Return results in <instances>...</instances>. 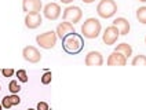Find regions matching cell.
I'll use <instances>...</instances> for the list:
<instances>
[{
  "label": "cell",
  "mask_w": 146,
  "mask_h": 110,
  "mask_svg": "<svg viewBox=\"0 0 146 110\" xmlns=\"http://www.w3.org/2000/svg\"><path fill=\"white\" fill-rule=\"evenodd\" d=\"M43 22V18H41L40 13H31V14H26L25 15V26L28 29H36L39 28Z\"/></svg>",
  "instance_id": "cell-10"
},
{
  "label": "cell",
  "mask_w": 146,
  "mask_h": 110,
  "mask_svg": "<svg viewBox=\"0 0 146 110\" xmlns=\"http://www.w3.org/2000/svg\"><path fill=\"white\" fill-rule=\"evenodd\" d=\"M22 56H24L25 61H28L29 63H37L41 61L40 51L33 46H26L22 50Z\"/></svg>",
  "instance_id": "cell-6"
},
{
  "label": "cell",
  "mask_w": 146,
  "mask_h": 110,
  "mask_svg": "<svg viewBox=\"0 0 146 110\" xmlns=\"http://www.w3.org/2000/svg\"><path fill=\"white\" fill-rule=\"evenodd\" d=\"M43 14L48 21H57L61 15V7L57 3H48L43 8Z\"/></svg>",
  "instance_id": "cell-8"
},
{
  "label": "cell",
  "mask_w": 146,
  "mask_h": 110,
  "mask_svg": "<svg viewBox=\"0 0 146 110\" xmlns=\"http://www.w3.org/2000/svg\"><path fill=\"white\" fill-rule=\"evenodd\" d=\"M112 25L117 28V30H119V33H120V36H125V34L130 33L131 25H130V22H128L125 18H123V17H119V18L113 19Z\"/></svg>",
  "instance_id": "cell-13"
},
{
  "label": "cell",
  "mask_w": 146,
  "mask_h": 110,
  "mask_svg": "<svg viewBox=\"0 0 146 110\" xmlns=\"http://www.w3.org/2000/svg\"><path fill=\"white\" fill-rule=\"evenodd\" d=\"M0 73H1V69H0Z\"/></svg>",
  "instance_id": "cell-33"
},
{
  "label": "cell",
  "mask_w": 146,
  "mask_h": 110,
  "mask_svg": "<svg viewBox=\"0 0 146 110\" xmlns=\"http://www.w3.org/2000/svg\"><path fill=\"white\" fill-rule=\"evenodd\" d=\"M26 110H36V109H31V107H29V109H26Z\"/></svg>",
  "instance_id": "cell-29"
},
{
  "label": "cell",
  "mask_w": 146,
  "mask_h": 110,
  "mask_svg": "<svg viewBox=\"0 0 146 110\" xmlns=\"http://www.w3.org/2000/svg\"><path fill=\"white\" fill-rule=\"evenodd\" d=\"M106 63H108L109 66H125V65H127V58L123 54H120V52L113 51L112 54L108 56Z\"/></svg>",
  "instance_id": "cell-12"
},
{
  "label": "cell",
  "mask_w": 146,
  "mask_h": 110,
  "mask_svg": "<svg viewBox=\"0 0 146 110\" xmlns=\"http://www.w3.org/2000/svg\"><path fill=\"white\" fill-rule=\"evenodd\" d=\"M36 110H50V107H48V105H47L46 102H39L37 103Z\"/></svg>",
  "instance_id": "cell-24"
},
{
  "label": "cell",
  "mask_w": 146,
  "mask_h": 110,
  "mask_svg": "<svg viewBox=\"0 0 146 110\" xmlns=\"http://www.w3.org/2000/svg\"><path fill=\"white\" fill-rule=\"evenodd\" d=\"M1 106H3V109H10V107L13 106V103L10 101V96H4V98L1 99Z\"/></svg>",
  "instance_id": "cell-23"
},
{
  "label": "cell",
  "mask_w": 146,
  "mask_h": 110,
  "mask_svg": "<svg viewBox=\"0 0 146 110\" xmlns=\"http://www.w3.org/2000/svg\"><path fill=\"white\" fill-rule=\"evenodd\" d=\"M145 44H146V37H145Z\"/></svg>",
  "instance_id": "cell-30"
},
{
  "label": "cell",
  "mask_w": 146,
  "mask_h": 110,
  "mask_svg": "<svg viewBox=\"0 0 146 110\" xmlns=\"http://www.w3.org/2000/svg\"><path fill=\"white\" fill-rule=\"evenodd\" d=\"M57 36L58 39H64L65 36H68V34H70V33H74V26H73V24H70V22H66V21H64V22H61V24L57 26Z\"/></svg>",
  "instance_id": "cell-14"
},
{
  "label": "cell",
  "mask_w": 146,
  "mask_h": 110,
  "mask_svg": "<svg viewBox=\"0 0 146 110\" xmlns=\"http://www.w3.org/2000/svg\"><path fill=\"white\" fill-rule=\"evenodd\" d=\"M119 37H120V33L117 30V28L113 26V25L108 26L105 29V32L102 33V40H104V43L106 46H113Z\"/></svg>",
  "instance_id": "cell-7"
},
{
  "label": "cell",
  "mask_w": 146,
  "mask_h": 110,
  "mask_svg": "<svg viewBox=\"0 0 146 110\" xmlns=\"http://www.w3.org/2000/svg\"><path fill=\"white\" fill-rule=\"evenodd\" d=\"M1 74L4 76V77H13L14 74H15V70L14 69H11V68H6V69H1Z\"/></svg>",
  "instance_id": "cell-22"
},
{
  "label": "cell",
  "mask_w": 146,
  "mask_h": 110,
  "mask_svg": "<svg viewBox=\"0 0 146 110\" xmlns=\"http://www.w3.org/2000/svg\"><path fill=\"white\" fill-rule=\"evenodd\" d=\"M41 8H43L41 0H22V10L25 14L40 13Z\"/></svg>",
  "instance_id": "cell-9"
},
{
  "label": "cell",
  "mask_w": 146,
  "mask_h": 110,
  "mask_svg": "<svg viewBox=\"0 0 146 110\" xmlns=\"http://www.w3.org/2000/svg\"><path fill=\"white\" fill-rule=\"evenodd\" d=\"M8 96H10V101L13 103V106H18L21 103V98L18 96V94H11V95H8Z\"/></svg>",
  "instance_id": "cell-21"
},
{
  "label": "cell",
  "mask_w": 146,
  "mask_h": 110,
  "mask_svg": "<svg viewBox=\"0 0 146 110\" xmlns=\"http://www.w3.org/2000/svg\"><path fill=\"white\" fill-rule=\"evenodd\" d=\"M4 110H10V109H4Z\"/></svg>",
  "instance_id": "cell-32"
},
{
  "label": "cell",
  "mask_w": 146,
  "mask_h": 110,
  "mask_svg": "<svg viewBox=\"0 0 146 110\" xmlns=\"http://www.w3.org/2000/svg\"><path fill=\"white\" fill-rule=\"evenodd\" d=\"M61 3H64V4H70V3H73V0H61Z\"/></svg>",
  "instance_id": "cell-25"
},
{
  "label": "cell",
  "mask_w": 146,
  "mask_h": 110,
  "mask_svg": "<svg viewBox=\"0 0 146 110\" xmlns=\"http://www.w3.org/2000/svg\"><path fill=\"white\" fill-rule=\"evenodd\" d=\"M0 91H1V85H0Z\"/></svg>",
  "instance_id": "cell-31"
},
{
  "label": "cell",
  "mask_w": 146,
  "mask_h": 110,
  "mask_svg": "<svg viewBox=\"0 0 146 110\" xmlns=\"http://www.w3.org/2000/svg\"><path fill=\"white\" fill-rule=\"evenodd\" d=\"M84 62L87 66H102L104 65V56L99 51H90L86 55Z\"/></svg>",
  "instance_id": "cell-11"
},
{
  "label": "cell",
  "mask_w": 146,
  "mask_h": 110,
  "mask_svg": "<svg viewBox=\"0 0 146 110\" xmlns=\"http://www.w3.org/2000/svg\"><path fill=\"white\" fill-rule=\"evenodd\" d=\"M17 77H18V81H21V83H28V73H26V70H24V69H19V70L15 72Z\"/></svg>",
  "instance_id": "cell-20"
},
{
  "label": "cell",
  "mask_w": 146,
  "mask_h": 110,
  "mask_svg": "<svg viewBox=\"0 0 146 110\" xmlns=\"http://www.w3.org/2000/svg\"><path fill=\"white\" fill-rule=\"evenodd\" d=\"M117 13V4L114 0H101L97 6V14L104 19L112 18Z\"/></svg>",
  "instance_id": "cell-3"
},
{
  "label": "cell",
  "mask_w": 146,
  "mask_h": 110,
  "mask_svg": "<svg viewBox=\"0 0 146 110\" xmlns=\"http://www.w3.org/2000/svg\"><path fill=\"white\" fill-rule=\"evenodd\" d=\"M57 39H58L57 32L48 30L44 32V33H40L39 36H36V43H37V46H40L44 50H51V48L55 47Z\"/></svg>",
  "instance_id": "cell-4"
},
{
  "label": "cell",
  "mask_w": 146,
  "mask_h": 110,
  "mask_svg": "<svg viewBox=\"0 0 146 110\" xmlns=\"http://www.w3.org/2000/svg\"><path fill=\"white\" fill-rule=\"evenodd\" d=\"M51 80H52V73H51V70H47V69H46L44 74L41 76V84L48 85L50 83H51Z\"/></svg>",
  "instance_id": "cell-19"
},
{
  "label": "cell",
  "mask_w": 146,
  "mask_h": 110,
  "mask_svg": "<svg viewBox=\"0 0 146 110\" xmlns=\"http://www.w3.org/2000/svg\"><path fill=\"white\" fill-rule=\"evenodd\" d=\"M114 51H117V52L123 54L124 56H125V58H130L131 55H132V47H131L128 43H121V44L116 46Z\"/></svg>",
  "instance_id": "cell-15"
},
{
  "label": "cell",
  "mask_w": 146,
  "mask_h": 110,
  "mask_svg": "<svg viewBox=\"0 0 146 110\" xmlns=\"http://www.w3.org/2000/svg\"><path fill=\"white\" fill-rule=\"evenodd\" d=\"M1 109H3V106H1V103H0V110H1Z\"/></svg>",
  "instance_id": "cell-28"
},
{
  "label": "cell",
  "mask_w": 146,
  "mask_h": 110,
  "mask_svg": "<svg viewBox=\"0 0 146 110\" xmlns=\"http://www.w3.org/2000/svg\"><path fill=\"white\" fill-rule=\"evenodd\" d=\"M81 17H83V11H81L80 7L77 6H68V7L64 10V14H62V18L66 22H70V24H77L80 22Z\"/></svg>",
  "instance_id": "cell-5"
},
{
  "label": "cell",
  "mask_w": 146,
  "mask_h": 110,
  "mask_svg": "<svg viewBox=\"0 0 146 110\" xmlns=\"http://www.w3.org/2000/svg\"><path fill=\"white\" fill-rule=\"evenodd\" d=\"M131 63H132L134 66H146V55L139 54V55H137V56H134Z\"/></svg>",
  "instance_id": "cell-17"
},
{
  "label": "cell",
  "mask_w": 146,
  "mask_h": 110,
  "mask_svg": "<svg viewBox=\"0 0 146 110\" xmlns=\"http://www.w3.org/2000/svg\"><path fill=\"white\" fill-rule=\"evenodd\" d=\"M8 89H10L11 94H18L21 91V85H19L18 80H11L10 84H8Z\"/></svg>",
  "instance_id": "cell-18"
},
{
  "label": "cell",
  "mask_w": 146,
  "mask_h": 110,
  "mask_svg": "<svg viewBox=\"0 0 146 110\" xmlns=\"http://www.w3.org/2000/svg\"><path fill=\"white\" fill-rule=\"evenodd\" d=\"M62 48L66 54L76 55L80 54L84 48V37L79 33H70L62 39Z\"/></svg>",
  "instance_id": "cell-1"
},
{
  "label": "cell",
  "mask_w": 146,
  "mask_h": 110,
  "mask_svg": "<svg viewBox=\"0 0 146 110\" xmlns=\"http://www.w3.org/2000/svg\"><path fill=\"white\" fill-rule=\"evenodd\" d=\"M135 17H137L138 22H141V24L146 25V6H142V7H139L138 10H137V13H135Z\"/></svg>",
  "instance_id": "cell-16"
},
{
  "label": "cell",
  "mask_w": 146,
  "mask_h": 110,
  "mask_svg": "<svg viewBox=\"0 0 146 110\" xmlns=\"http://www.w3.org/2000/svg\"><path fill=\"white\" fill-rule=\"evenodd\" d=\"M83 3H86V4H91V3H94L95 0H81Z\"/></svg>",
  "instance_id": "cell-26"
},
{
  "label": "cell",
  "mask_w": 146,
  "mask_h": 110,
  "mask_svg": "<svg viewBox=\"0 0 146 110\" xmlns=\"http://www.w3.org/2000/svg\"><path fill=\"white\" fill-rule=\"evenodd\" d=\"M101 22L97 18H87L81 25V36L84 39H97L101 34Z\"/></svg>",
  "instance_id": "cell-2"
},
{
  "label": "cell",
  "mask_w": 146,
  "mask_h": 110,
  "mask_svg": "<svg viewBox=\"0 0 146 110\" xmlns=\"http://www.w3.org/2000/svg\"><path fill=\"white\" fill-rule=\"evenodd\" d=\"M139 1H142V3H146V0H139Z\"/></svg>",
  "instance_id": "cell-27"
}]
</instances>
